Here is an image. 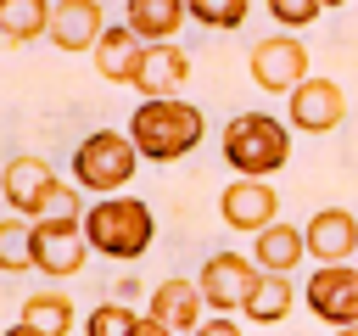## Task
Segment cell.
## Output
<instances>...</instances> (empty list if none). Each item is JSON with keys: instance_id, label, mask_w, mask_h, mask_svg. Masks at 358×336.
<instances>
[{"instance_id": "obj_2", "label": "cell", "mask_w": 358, "mask_h": 336, "mask_svg": "<svg viewBox=\"0 0 358 336\" xmlns=\"http://www.w3.org/2000/svg\"><path fill=\"white\" fill-rule=\"evenodd\" d=\"M285 157H291V123L285 118H274V112H235L224 123V162L241 179L280 174Z\"/></svg>"}, {"instance_id": "obj_9", "label": "cell", "mask_w": 358, "mask_h": 336, "mask_svg": "<svg viewBox=\"0 0 358 336\" xmlns=\"http://www.w3.org/2000/svg\"><path fill=\"white\" fill-rule=\"evenodd\" d=\"M341 118H347V95H341V84H330V78L296 84L291 101H285V123L302 129V134H330V129H341Z\"/></svg>"}, {"instance_id": "obj_17", "label": "cell", "mask_w": 358, "mask_h": 336, "mask_svg": "<svg viewBox=\"0 0 358 336\" xmlns=\"http://www.w3.org/2000/svg\"><path fill=\"white\" fill-rule=\"evenodd\" d=\"M308 258V235L296 224H268L263 235H252V263L263 274H291Z\"/></svg>"}, {"instance_id": "obj_25", "label": "cell", "mask_w": 358, "mask_h": 336, "mask_svg": "<svg viewBox=\"0 0 358 336\" xmlns=\"http://www.w3.org/2000/svg\"><path fill=\"white\" fill-rule=\"evenodd\" d=\"M319 11H324L319 0H268V17H274V22L285 28V34H296V28H308V22L319 17Z\"/></svg>"}, {"instance_id": "obj_24", "label": "cell", "mask_w": 358, "mask_h": 336, "mask_svg": "<svg viewBox=\"0 0 358 336\" xmlns=\"http://www.w3.org/2000/svg\"><path fill=\"white\" fill-rule=\"evenodd\" d=\"M134 325H140V314H134V308H123V302H101V308H90L84 336H129Z\"/></svg>"}, {"instance_id": "obj_18", "label": "cell", "mask_w": 358, "mask_h": 336, "mask_svg": "<svg viewBox=\"0 0 358 336\" xmlns=\"http://www.w3.org/2000/svg\"><path fill=\"white\" fill-rule=\"evenodd\" d=\"M185 17H190V6L185 0H129V28H134V39L140 45H168L179 28H185Z\"/></svg>"}, {"instance_id": "obj_3", "label": "cell", "mask_w": 358, "mask_h": 336, "mask_svg": "<svg viewBox=\"0 0 358 336\" xmlns=\"http://www.w3.org/2000/svg\"><path fill=\"white\" fill-rule=\"evenodd\" d=\"M151 235H157V218H151V207L134 202V196H106V202H95V207L84 213V241H90V252H101V258L134 263V258L151 246Z\"/></svg>"}, {"instance_id": "obj_22", "label": "cell", "mask_w": 358, "mask_h": 336, "mask_svg": "<svg viewBox=\"0 0 358 336\" xmlns=\"http://www.w3.org/2000/svg\"><path fill=\"white\" fill-rule=\"evenodd\" d=\"M34 269V224L28 218H0V274Z\"/></svg>"}, {"instance_id": "obj_10", "label": "cell", "mask_w": 358, "mask_h": 336, "mask_svg": "<svg viewBox=\"0 0 358 336\" xmlns=\"http://www.w3.org/2000/svg\"><path fill=\"white\" fill-rule=\"evenodd\" d=\"M218 213H224L229 230H241V235H263L268 224H280V196H274L268 179H235V185H224Z\"/></svg>"}, {"instance_id": "obj_16", "label": "cell", "mask_w": 358, "mask_h": 336, "mask_svg": "<svg viewBox=\"0 0 358 336\" xmlns=\"http://www.w3.org/2000/svg\"><path fill=\"white\" fill-rule=\"evenodd\" d=\"M140 62H145V45L134 39V28H129V22L106 28V39L95 45V73H101L106 84H129V90H134Z\"/></svg>"}, {"instance_id": "obj_28", "label": "cell", "mask_w": 358, "mask_h": 336, "mask_svg": "<svg viewBox=\"0 0 358 336\" xmlns=\"http://www.w3.org/2000/svg\"><path fill=\"white\" fill-rule=\"evenodd\" d=\"M336 336H358V325H347V330H336Z\"/></svg>"}, {"instance_id": "obj_15", "label": "cell", "mask_w": 358, "mask_h": 336, "mask_svg": "<svg viewBox=\"0 0 358 336\" xmlns=\"http://www.w3.org/2000/svg\"><path fill=\"white\" fill-rule=\"evenodd\" d=\"M185 78H190V56L179 45H145V62H140V78H134V90L145 101H173Z\"/></svg>"}, {"instance_id": "obj_4", "label": "cell", "mask_w": 358, "mask_h": 336, "mask_svg": "<svg viewBox=\"0 0 358 336\" xmlns=\"http://www.w3.org/2000/svg\"><path fill=\"white\" fill-rule=\"evenodd\" d=\"M134 162H140V151H134V140L123 129H95L73 151V185L78 190H95L101 202L106 196H123V185L134 179Z\"/></svg>"}, {"instance_id": "obj_5", "label": "cell", "mask_w": 358, "mask_h": 336, "mask_svg": "<svg viewBox=\"0 0 358 336\" xmlns=\"http://www.w3.org/2000/svg\"><path fill=\"white\" fill-rule=\"evenodd\" d=\"M246 73H252L257 90H268V95H291L296 84H308V45L291 39V34L280 28V34H268V39L252 45Z\"/></svg>"}, {"instance_id": "obj_21", "label": "cell", "mask_w": 358, "mask_h": 336, "mask_svg": "<svg viewBox=\"0 0 358 336\" xmlns=\"http://www.w3.org/2000/svg\"><path fill=\"white\" fill-rule=\"evenodd\" d=\"M22 325H34L45 336H67L78 325V314H73V302L62 291H34V297H22Z\"/></svg>"}, {"instance_id": "obj_23", "label": "cell", "mask_w": 358, "mask_h": 336, "mask_svg": "<svg viewBox=\"0 0 358 336\" xmlns=\"http://www.w3.org/2000/svg\"><path fill=\"white\" fill-rule=\"evenodd\" d=\"M185 6H190V22H201V28H213V34L241 28L246 11H252V0H185Z\"/></svg>"}, {"instance_id": "obj_8", "label": "cell", "mask_w": 358, "mask_h": 336, "mask_svg": "<svg viewBox=\"0 0 358 336\" xmlns=\"http://www.w3.org/2000/svg\"><path fill=\"white\" fill-rule=\"evenodd\" d=\"M56 174H50V162L45 157H11L6 168H0V196H6V207L17 213V218H39V207L56 196Z\"/></svg>"}, {"instance_id": "obj_7", "label": "cell", "mask_w": 358, "mask_h": 336, "mask_svg": "<svg viewBox=\"0 0 358 336\" xmlns=\"http://www.w3.org/2000/svg\"><path fill=\"white\" fill-rule=\"evenodd\" d=\"M302 302H308V314L324 319L330 330L358 325V269H352V263H324V269H313Z\"/></svg>"}, {"instance_id": "obj_29", "label": "cell", "mask_w": 358, "mask_h": 336, "mask_svg": "<svg viewBox=\"0 0 358 336\" xmlns=\"http://www.w3.org/2000/svg\"><path fill=\"white\" fill-rule=\"evenodd\" d=\"M319 6H324V11H330V6H347V0H319Z\"/></svg>"}, {"instance_id": "obj_19", "label": "cell", "mask_w": 358, "mask_h": 336, "mask_svg": "<svg viewBox=\"0 0 358 336\" xmlns=\"http://www.w3.org/2000/svg\"><path fill=\"white\" fill-rule=\"evenodd\" d=\"M50 0H0V45H28L50 34Z\"/></svg>"}, {"instance_id": "obj_27", "label": "cell", "mask_w": 358, "mask_h": 336, "mask_svg": "<svg viewBox=\"0 0 358 336\" xmlns=\"http://www.w3.org/2000/svg\"><path fill=\"white\" fill-rule=\"evenodd\" d=\"M0 336H45V330H34V325H22V319H17V325H11V330H0Z\"/></svg>"}, {"instance_id": "obj_12", "label": "cell", "mask_w": 358, "mask_h": 336, "mask_svg": "<svg viewBox=\"0 0 358 336\" xmlns=\"http://www.w3.org/2000/svg\"><path fill=\"white\" fill-rule=\"evenodd\" d=\"M106 11H101V0H56V11H50V45L56 50H90L95 56V45L106 39Z\"/></svg>"}, {"instance_id": "obj_20", "label": "cell", "mask_w": 358, "mask_h": 336, "mask_svg": "<svg viewBox=\"0 0 358 336\" xmlns=\"http://www.w3.org/2000/svg\"><path fill=\"white\" fill-rule=\"evenodd\" d=\"M291 302H296L291 274H257V286H252V297H246V319H252V325H280V319L291 314Z\"/></svg>"}, {"instance_id": "obj_6", "label": "cell", "mask_w": 358, "mask_h": 336, "mask_svg": "<svg viewBox=\"0 0 358 336\" xmlns=\"http://www.w3.org/2000/svg\"><path fill=\"white\" fill-rule=\"evenodd\" d=\"M257 274H263V269H257L252 258H241V252H213V258L201 263L196 286H201V297H207L213 314H246V297H252Z\"/></svg>"}, {"instance_id": "obj_14", "label": "cell", "mask_w": 358, "mask_h": 336, "mask_svg": "<svg viewBox=\"0 0 358 336\" xmlns=\"http://www.w3.org/2000/svg\"><path fill=\"white\" fill-rule=\"evenodd\" d=\"M90 258V241H84V224H34V269L67 280L78 274Z\"/></svg>"}, {"instance_id": "obj_11", "label": "cell", "mask_w": 358, "mask_h": 336, "mask_svg": "<svg viewBox=\"0 0 358 336\" xmlns=\"http://www.w3.org/2000/svg\"><path fill=\"white\" fill-rule=\"evenodd\" d=\"M145 314H151V319H162L173 336H196V330L207 325V297H201V286H196V280L168 274V280H157V286H151Z\"/></svg>"}, {"instance_id": "obj_1", "label": "cell", "mask_w": 358, "mask_h": 336, "mask_svg": "<svg viewBox=\"0 0 358 336\" xmlns=\"http://www.w3.org/2000/svg\"><path fill=\"white\" fill-rule=\"evenodd\" d=\"M201 134H207L201 106H190V101H179V95H173V101H140L134 118H129V140H134V151L151 157V162H173V157L196 151Z\"/></svg>"}, {"instance_id": "obj_13", "label": "cell", "mask_w": 358, "mask_h": 336, "mask_svg": "<svg viewBox=\"0 0 358 336\" xmlns=\"http://www.w3.org/2000/svg\"><path fill=\"white\" fill-rule=\"evenodd\" d=\"M302 235H308V252H313L319 269L358 258V213H347V207H319V213L302 224Z\"/></svg>"}, {"instance_id": "obj_26", "label": "cell", "mask_w": 358, "mask_h": 336, "mask_svg": "<svg viewBox=\"0 0 358 336\" xmlns=\"http://www.w3.org/2000/svg\"><path fill=\"white\" fill-rule=\"evenodd\" d=\"M129 336H173V330H168L162 319H151V314H140V325H134Z\"/></svg>"}]
</instances>
